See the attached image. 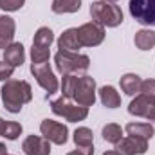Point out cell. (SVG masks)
I'll use <instances>...</instances> for the list:
<instances>
[{
    "label": "cell",
    "instance_id": "6da1fadb",
    "mask_svg": "<svg viewBox=\"0 0 155 155\" xmlns=\"http://www.w3.org/2000/svg\"><path fill=\"white\" fill-rule=\"evenodd\" d=\"M0 92L4 108L11 114H18L24 108V105H27L33 99V88L24 79H7Z\"/></svg>",
    "mask_w": 155,
    "mask_h": 155
},
{
    "label": "cell",
    "instance_id": "7a4b0ae2",
    "mask_svg": "<svg viewBox=\"0 0 155 155\" xmlns=\"http://www.w3.org/2000/svg\"><path fill=\"white\" fill-rule=\"evenodd\" d=\"M90 16L96 24H99L103 27H117L124 20L123 11H121L119 5L103 2V0H97V2L90 4Z\"/></svg>",
    "mask_w": 155,
    "mask_h": 155
},
{
    "label": "cell",
    "instance_id": "3957f363",
    "mask_svg": "<svg viewBox=\"0 0 155 155\" xmlns=\"http://www.w3.org/2000/svg\"><path fill=\"white\" fill-rule=\"evenodd\" d=\"M54 63L58 72L63 74H79L87 72L90 67V58L87 54L79 52H69V51H58L54 56Z\"/></svg>",
    "mask_w": 155,
    "mask_h": 155
},
{
    "label": "cell",
    "instance_id": "277c9868",
    "mask_svg": "<svg viewBox=\"0 0 155 155\" xmlns=\"http://www.w3.org/2000/svg\"><path fill=\"white\" fill-rule=\"evenodd\" d=\"M51 110L52 114L60 117H65L69 123H78V121H85L88 116V108L87 107H81V105H74L71 103V99L67 97H58L54 101H51Z\"/></svg>",
    "mask_w": 155,
    "mask_h": 155
},
{
    "label": "cell",
    "instance_id": "5b68a950",
    "mask_svg": "<svg viewBox=\"0 0 155 155\" xmlns=\"http://www.w3.org/2000/svg\"><path fill=\"white\" fill-rule=\"evenodd\" d=\"M54 41V33L49 27H40L35 35L33 47H31V61L33 63H43L51 58V43Z\"/></svg>",
    "mask_w": 155,
    "mask_h": 155
},
{
    "label": "cell",
    "instance_id": "8992f818",
    "mask_svg": "<svg viewBox=\"0 0 155 155\" xmlns=\"http://www.w3.org/2000/svg\"><path fill=\"white\" fill-rule=\"evenodd\" d=\"M31 74L35 76L36 83L47 92V97L52 96V94L58 90L60 83H58V78L54 76V72H52L49 61H43V63H31Z\"/></svg>",
    "mask_w": 155,
    "mask_h": 155
},
{
    "label": "cell",
    "instance_id": "52a82bcc",
    "mask_svg": "<svg viewBox=\"0 0 155 155\" xmlns=\"http://www.w3.org/2000/svg\"><path fill=\"white\" fill-rule=\"evenodd\" d=\"M130 15L141 25L155 27V0H130Z\"/></svg>",
    "mask_w": 155,
    "mask_h": 155
},
{
    "label": "cell",
    "instance_id": "ba28073f",
    "mask_svg": "<svg viewBox=\"0 0 155 155\" xmlns=\"http://www.w3.org/2000/svg\"><path fill=\"white\" fill-rule=\"evenodd\" d=\"M72 99L81 107H87V108L94 107V103H96V81H94V78L87 76V74L79 76Z\"/></svg>",
    "mask_w": 155,
    "mask_h": 155
},
{
    "label": "cell",
    "instance_id": "9c48e42d",
    "mask_svg": "<svg viewBox=\"0 0 155 155\" xmlns=\"http://www.w3.org/2000/svg\"><path fill=\"white\" fill-rule=\"evenodd\" d=\"M78 40L81 47H97L105 40V27L96 22H87L78 27Z\"/></svg>",
    "mask_w": 155,
    "mask_h": 155
},
{
    "label": "cell",
    "instance_id": "30bf717a",
    "mask_svg": "<svg viewBox=\"0 0 155 155\" xmlns=\"http://www.w3.org/2000/svg\"><path fill=\"white\" fill-rule=\"evenodd\" d=\"M40 132L47 141H51L58 146H63L69 139V128L58 121H52V119H43L40 123Z\"/></svg>",
    "mask_w": 155,
    "mask_h": 155
},
{
    "label": "cell",
    "instance_id": "8fae6325",
    "mask_svg": "<svg viewBox=\"0 0 155 155\" xmlns=\"http://www.w3.org/2000/svg\"><path fill=\"white\" fill-rule=\"evenodd\" d=\"M128 112L132 116L137 117H146L150 121L155 119V101H152L150 97H146L144 94H137L130 105H128Z\"/></svg>",
    "mask_w": 155,
    "mask_h": 155
},
{
    "label": "cell",
    "instance_id": "7c38bea8",
    "mask_svg": "<svg viewBox=\"0 0 155 155\" xmlns=\"http://www.w3.org/2000/svg\"><path fill=\"white\" fill-rule=\"evenodd\" d=\"M146 150H148V141L134 135L123 137L116 144V152L119 155H141L146 153Z\"/></svg>",
    "mask_w": 155,
    "mask_h": 155
},
{
    "label": "cell",
    "instance_id": "4fadbf2b",
    "mask_svg": "<svg viewBox=\"0 0 155 155\" xmlns=\"http://www.w3.org/2000/svg\"><path fill=\"white\" fill-rule=\"evenodd\" d=\"M22 150L25 155H51V141L43 135H29L22 143Z\"/></svg>",
    "mask_w": 155,
    "mask_h": 155
},
{
    "label": "cell",
    "instance_id": "5bb4252c",
    "mask_svg": "<svg viewBox=\"0 0 155 155\" xmlns=\"http://www.w3.org/2000/svg\"><path fill=\"white\" fill-rule=\"evenodd\" d=\"M4 61L11 67H22L25 61V49L20 41H13L7 49H4Z\"/></svg>",
    "mask_w": 155,
    "mask_h": 155
},
{
    "label": "cell",
    "instance_id": "9a60e30c",
    "mask_svg": "<svg viewBox=\"0 0 155 155\" xmlns=\"http://www.w3.org/2000/svg\"><path fill=\"white\" fill-rule=\"evenodd\" d=\"M15 31H16V24L11 16L0 15V49H7L13 38H15Z\"/></svg>",
    "mask_w": 155,
    "mask_h": 155
},
{
    "label": "cell",
    "instance_id": "2e32d148",
    "mask_svg": "<svg viewBox=\"0 0 155 155\" xmlns=\"http://www.w3.org/2000/svg\"><path fill=\"white\" fill-rule=\"evenodd\" d=\"M58 49L60 51H69V52H78L81 49V43L78 40V29L71 27L63 31V35L58 38Z\"/></svg>",
    "mask_w": 155,
    "mask_h": 155
},
{
    "label": "cell",
    "instance_id": "e0dca14e",
    "mask_svg": "<svg viewBox=\"0 0 155 155\" xmlns=\"http://www.w3.org/2000/svg\"><path fill=\"white\" fill-rule=\"evenodd\" d=\"M119 85H121V90L126 94V96H137L139 92H141V85H143V79L137 76V74H132V72H128V74H124V76H121L119 79Z\"/></svg>",
    "mask_w": 155,
    "mask_h": 155
},
{
    "label": "cell",
    "instance_id": "ac0fdd59",
    "mask_svg": "<svg viewBox=\"0 0 155 155\" xmlns=\"http://www.w3.org/2000/svg\"><path fill=\"white\" fill-rule=\"evenodd\" d=\"M126 134L128 135H134V137H141V139H152L155 134V128L150 123H128L124 126Z\"/></svg>",
    "mask_w": 155,
    "mask_h": 155
},
{
    "label": "cell",
    "instance_id": "d6986e66",
    "mask_svg": "<svg viewBox=\"0 0 155 155\" xmlns=\"http://www.w3.org/2000/svg\"><path fill=\"white\" fill-rule=\"evenodd\" d=\"M97 92H99V99H101L103 107H107V108H117V107H121V96L117 94V90L112 85H105Z\"/></svg>",
    "mask_w": 155,
    "mask_h": 155
},
{
    "label": "cell",
    "instance_id": "ffe728a7",
    "mask_svg": "<svg viewBox=\"0 0 155 155\" xmlns=\"http://www.w3.org/2000/svg\"><path fill=\"white\" fill-rule=\"evenodd\" d=\"M135 47L139 51H152L155 47V31L152 29H141L135 33Z\"/></svg>",
    "mask_w": 155,
    "mask_h": 155
},
{
    "label": "cell",
    "instance_id": "44dd1931",
    "mask_svg": "<svg viewBox=\"0 0 155 155\" xmlns=\"http://www.w3.org/2000/svg\"><path fill=\"white\" fill-rule=\"evenodd\" d=\"M52 13L65 15V13H78L81 9V0H52L51 5Z\"/></svg>",
    "mask_w": 155,
    "mask_h": 155
},
{
    "label": "cell",
    "instance_id": "7402d4cb",
    "mask_svg": "<svg viewBox=\"0 0 155 155\" xmlns=\"http://www.w3.org/2000/svg\"><path fill=\"white\" fill-rule=\"evenodd\" d=\"M72 139H74V143H76L78 148H88V146H94V134H92V130L87 128V126H79V128H76Z\"/></svg>",
    "mask_w": 155,
    "mask_h": 155
},
{
    "label": "cell",
    "instance_id": "603a6c76",
    "mask_svg": "<svg viewBox=\"0 0 155 155\" xmlns=\"http://www.w3.org/2000/svg\"><path fill=\"white\" fill-rule=\"evenodd\" d=\"M78 81H79L78 74H63V79H61V96L63 97L72 99V96L76 92Z\"/></svg>",
    "mask_w": 155,
    "mask_h": 155
},
{
    "label": "cell",
    "instance_id": "cb8c5ba5",
    "mask_svg": "<svg viewBox=\"0 0 155 155\" xmlns=\"http://www.w3.org/2000/svg\"><path fill=\"white\" fill-rule=\"evenodd\" d=\"M103 139L110 144H117L123 139V128L116 123H108L103 126Z\"/></svg>",
    "mask_w": 155,
    "mask_h": 155
},
{
    "label": "cell",
    "instance_id": "d4e9b609",
    "mask_svg": "<svg viewBox=\"0 0 155 155\" xmlns=\"http://www.w3.org/2000/svg\"><path fill=\"white\" fill-rule=\"evenodd\" d=\"M22 134V124L20 123H15V121H5L4 124V132H2V137L9 139V141H16Z\"/></svg>",
    "mask_w": 155,
    "mask_h": 155
},
{
    "label": "cell",
    "instance_id": "484cf974",
    "mask_svg": "<svg viewBox=\"0 0 155 155\" xmlns=\"http://www.w3.org/2000/svg\"><path fill=\"white\" fill-rule=\"evenodd\" d=\"M139 94H144L146 97L155 101V79H144L143 85H141V92Z\"/></svg>",
    "mask_w": 155,
    "mask_h": 155
},
{
    "label": "cell",
    "instance_id": "4316f807",
    "mask_svg": "<svg viewBox=\"0 0 155 155\" xmlns=\"http://www.w3.org/2000/svg\"><path fill=\"white\" fill-rule=\"evenodd\" d=\"M24 4H25V0H0V9L13 13V11L22 9Z\"/></svg>",
    "mask_w": 155,
    "mask_h": 155
},
{
    "label": "cell",
    "instance_id": "83f0119b",
    "mask_svg": "<svg viewBox=\"0 0 155 155\" xmlns=\"http://www.w3.org/2000/svg\"><path fill=\"white\" fill-rule=\"evenodd\" d=\"M13 72H15V67H11V65L5 63V61H0V81H7V79H11Z\"/></svg>",
    "mask_w": 155,
    "mask_h": 155
},
{
    "label": "cell",
    "instance_id": "f1b7e54d",
    "mask_svg": "<svg viewBox=\"0 0 155 155\" xmlns=\"http://www.w3.org/2000/svg\"><path fill=\"white\" fill-rule=\"evenodd\" d=\"M67 155H94V146H88V148H76V150L69 152Z\"/></svg>",
    "mask_w": 155,
    "mask_h": 155
},
{
    "label": "cell",
    "instance_id": "f546056e",
    "mask_svg": "<svg viewBox=\"0 0 155 155\" xmlns=\"http://www.w3.org/2000/svg\"><path fill=\"white\" fill-rule=\"evenodd\" d=\"M0 155H7V148L4 143H0Z\"/></svg>",
    "mask_w": 155,
    "mask_h": 155
},
{
    "label": "cell",
    "instance_id": "4dcf8cb0",
    "mask_svg": "<svg viewBox=\"0 0 155 155\" xmlns=\"http://www.w3.org/2000/svg\"><path fill=\"white\" fill-rule=\"evenodd\" d=\"M4 124H5V121L0 117V137H2V132H4Z\"/></svg>",
    "mask_w": 155,
    "mask_h": 155
},
{
    "label": "cell",
    "instance_id": "1f68e13d",
    "mask_svg": "<svg viewBox=\"0 0 155 155\" xmlns=\"http://www.w3.org/2000/svg\"><path fill=\"white\" fill-rule=\"evenodd\" d=\"M103 155H119V153H117L116 150H108V152H105Z\"/></svg>",
    "mask_w": 155,
    "mask_h": 155
},
{
    "label": "cell",
    "instance_id": "d6a6232c",
    "mask_svg": "<svg viewBox=\"0 0 155 155\" xmlns=\"http://www.w3.org/2000/svg\"><path fill=\"white\" fill-rule=\"evenodd\" d=\"M103 2H108V4H116L117 0H103Z\"/></svg>",
    "mask_w": 155,
    "mask_h": 155
},
{
    "label": "cell",
    "instance_id": "836d02e7",
    "mask_svg": "<svg viewBox=\"0 0 155 155\" xmlns=\"http://www.w3.org/2000/svg\"><path fill=\"white\" fill-rule=\"evenodd\" d=\"M153 123H155V119H153Z\"/></svg>",
    "mask_w": 155,
    "mask_h": 155
},
{
    "label": "cell",
    "instance_id": "e575fe53",
    "mask_svg": "<svg viewBox=\"0 0 155 155\" xmlns=\"http://www.w3.org/2000/svg\"><path fill=\"white\" fill-rule=\"evenodd\" d=\"M7 155H9V153H7Z\"/></svg>",
    "mask_w": 155,
    "mask_h": 155
}]
</instances>
